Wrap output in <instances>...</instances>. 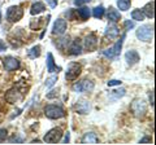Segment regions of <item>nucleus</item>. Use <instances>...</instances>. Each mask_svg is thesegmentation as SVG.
Instances as JSON below:
<instances>
[{
	"label": "nucleus",
	"instance_id": "nucleus-1",
	"mask_svg": "<svg viewBox=\"0 0 156 145\" xmlns=\"http://www.w3.org/2000/svg\"><path fill=\"white\" fill-rule=\"evenodd\" d=\"M130 112L135 115L136 118H142L144 117L146 112H147V104L142 99H135L130 105Z\"/></svg>",
	"mask_w": 156,
	"mask_h": 145
},
{
	"label": "nucleus",
	"instance_id": "nucleus-2",
	"mask_svg": "<svg viewBox=\"0 0 156 145\" xmlns=\"http://www.w3.org/2000/svg\"><path fill=\"white\" fill-rule=\"evenodd\" d=\"M125 38H126V35H125V34H122V36L120 38V40H117V43L113 47L108 48V49L101 51V55L105 56L107 59H116V57L120 55V52H121V48H122V46H124Z\"/></svg>",
	"mask_w": 156,
	"mask_h": 145
},
{
	"label": "nucleus",
	"instance_id": "nucleus-3",
	"mask_svg": "<svg viewBox=\"0 0 156 145\" xmlns=\"http://www.w3.org/2000/svg\"><path fill=\"white\" fill-rule=\"evenodd\" d=\"M44 115L50 119H60L65 117V110L57 105H47L44 108Z\"/></svg>",
	"mask_w": 156,
	"mask_h": 145
},
{
	"label": "nucleus",
	"instance_id": "nucleus-4",
	"mask_svg": "<svg viewBox=\"0 0 156 145\" xmlns=\"http://www.w3.org/2000/svg\"><path fill=\"white\" fill-rule=\"evenodd\" d=\"M136 38L142 42H151L154 38V26L152 25H142L136 30Z\"/></svg>",
	"mask_w": 156,
	"mask_h": 145
},
{
	"label": "nucleus",
	"instance_id": "nucleus-5",
	"mask_svg": "<svg viewBox=\"0 0 156 145\" xmlns=\"http://www.w3.org/2000/svg\"><path fill=\"white\" fill-rule=\"evenodd\" d=\"M23 16V9L20 5H12L7 9L5 17L9 22H18Z\"/></svg>",
	"mask_w": 156,
	"mask_h": 145
},
{
	"label": "nucleus",
	"instance_id": "nucleus-6",
	"mask_svg": "<svg viewBox=\"0 0 156 145\" xmlns=\"http://www.w3.org/2000/svg\"><path fill=\"white\" fill-rule=\"evenodd\" d=\"M61 137H62V130L60 127H55V128L50 130V131L44 135L43 141L47 144H56L60 141Z\"/></svg>",
	"mask_w": 156,
	"mask_h": 145
},
{
	"label": "nucleus",
	"instance_id": "nucleus-7",
	"mask_svg": "<svg viewBox=\"0 0 156 145\" xmlns=\"http://www.w3.org/2000/svg\"><path fill=\"white\" fill-rule=\"evenodd\" d=\"M94 82L90 80V79H83L81 82H77V83L73 86V91L78 93H83V92H91L94 89Z\"/></svg>",
	"mask_w": 156,
	"mask_h": 145
},
{
	"label": "nucleus",
	"instance_id": "nucleus-8",
	"mask_svg": "<svg viewBox=\"0 0 156 145\" xmlns=\"http://www.w3.org/2000/svg\"><path fill=\"white\" fill-rule=\"evenodd\" d=\"M81 71H82L81 65L78 62H72V64H69V66H68V69L65 71V78L68 80H76L80 76Z\"/></svg>",
	"mask_w": 156,
	"mask_h": 145
},
{
	"label": "nucleus",
	"instance_id": "nucleus-9",
	"mask_svg": "<svg viewBox=\"0 0 156 145\" xmlns=\"http://www.w3.org/2000/svg\"><path fill=\"white\" fill-rule=\"evenodd\" d=\"M73 109L76 110V113L81 114V115H85V114H89L90 113L91 104L89 103V101H86V100H80V101H77V103L74 104Z\"/></svg>",
	"mask_w": 156,
	"mask_h": 145
},
{
	"label": "nucleus",
	"instance_id": "nucleus-10",
	"mask_svg": "<svg viewBox=\"0 0 156 145\" xmlns=\"http://www.w3.org/2000/svg\"><path fill=\"white\" fill-rule=\"evenodd\" d=\"M22 99V92H20L17 88H11L5 93V100L8 104H16Z\"/></svg>",
	"mask_w": 156,
	"mask_h": 145
},
{
	"label": "nucleus",
	"instance_id": "nucleus-11",
	"mask_svg": "<svg viewBox=\"0 0 156 145\" xmlns=\"http://www.w3.org/2000/svg\"><path fill=\"white\" fill-rule=\"evenodd\" d=\"M3 64H4V67H5L7 71H14L20 67V61L12 56L5 57V59L3 60Z\"/></svg>",
	"mask_w": 156,
	"mask_h": 145
},
{
	"label": "nucleus",
	"instance_id": "nucleus-12",
	"mask_svg": "<svg viewBox=\"0 0 156 145\" xmlns=\"http://www.w3.org/2000/svg\"><path fill=\"white\" fill-rule=\"evenodd\" d=\"M66 31V21L62 20V18H58V20L55 21L52 27V32L55 35H64Z\"/></svg>",
	"mask_w": 156,
	"mask_h": 145
},
{
	"label": "nucleus",
	"instance_id": "nucleus-13",
	"mask_svg": "<svg viewBox=\"0 0 156 145\" xmlns=\"http://www.w3.org/2000/svg\"><path fill=\"white\" fill-rule=\"evenodd\" d=\"M96 46H98V38L95 34H89L85 39V48L89 52H92L96 49Z\"/></svg>",
	"mask_w": 156,
	"mask_h": 145
},
{
	"label": "nucleus",
	"instance_id": "nucleus-14",
	"mask_svg": "<svg viewBox=\"0 0 156 145\" xmlns=\"http://www.w3.org/2000/svg\"><path fill=\"white\" fill-rule=\"evenodd\" d=\"M104 35H105L107 38H109V39H115V38H117V36L120 35V29L117 27L116 22H111L109 25L107 26Z\"/></svg>",
	"mask_w": 156,
	"mask_h": 145
},
{
	"label": "nucleus",
	"instance_id": "nucleus-15",
	"mask_svg": "<svg viewBox=\"0 0 156 145\" xmlns=\"http://www.w3.org/2000/svg\"><path fill=\"white\" fill-rule=\"evenodd\" d=\"M82 40L80 39V38H76L74 40H73L72 43V46L69 48V53L72 56H78V55H81L82 53Z\"/></svg>",
	"mask_w": 156,
	"mask_h": 145
},
{
	"label": "nucleus",
	"instance_id": "nucleus-16",
	"mask_svg": "<svg viewBox=\"0 0 156 145\" xmlns=\"http://www.w3.org/2000/svg\"><path fill=\"white\" fill-rule=\"evenodd\" d=\"M125 60H126V62H128V65L133 66L139 61V53L136 51H134V49L128 51L125 53Z\"/></svg>",
	"mask_w": 156,
	"mask_h": 145
},
{
	"label": "nucleus",
	"instance_id": "nucleus-17",
	"mask_svg": "<svg viewBox=\"0 0 156 145\" xmlns=\"http://www.w3.org/2000/svg\"><path fill=\"white\" fill-rule=\"evenodd\" d=\"M99 143V137L96 136V133L94 132H87L83 135V137H82V144H98Z\"/></svg>",
	"mask_w": 156,
	"mask_h": 145
},
{
	"label": "nucleus",
	"instance_id": "nucleus-18",
	"mask_svg": "<svg viewBox=\"0 0 156 145\" xmlns=\"http://www.w3.org/2000/svg\"><path fill=\"white\" fill-rule=\"evenodd\" d=\"M58 70H60V67L56 66L55 60H53V55L52 53H48L47 55V71L48 72H55V71L58 72Z\"/></svg>",
	"mask_w": 156,
	"mask_h": 145
},
{
	"label": "nucleus",
	"instance_id": "nucleus-19",
	"mask_svg": "<svg viewBox=\"0 0 156 145\" xmlns=\"http://www.w3.org/2000/svg\"><path fill=\"white\" fill-rule=\"evenodd\" d=\"M46 11V7H44V4L41 3V2H37V3H34L33 5H31V9H30V13L33 14V16H37V14H41Z\"/></svg>",
	"mask_w": 156,
	"mask_h": 145
},
{
	"label": "nucleus",
	"instance_id": "nucleus-20",
	"mask_svg": "<svg viewBox=\"0 0 156 145\" xmlns=\"http://www.w3.org/2000/svg\"><path fill=\"white\" fill-rule=\"evenodd\" d=\"M154 8H155V4H154V2H151V3L146 4V5L143 7L142 12H143V14H144L146 17H148V18H154V16H155V13H154Z\"/></svg>",
	"mask_w": 156,
	"mask_h": 145
},
{
	"label": "nucleus",
	"instance_id": "nucleus-21",
	"mask_svg": "<svg viewBox=\"0 0 156 145\" xmlns=\"http://www.w3.org/2000/svg\"><path fill=\"white\" fill-rule=\"evenodd\" d=\"M108 20L111 21V22H117V21H120L121 20V14H120V12L117 11V9H115V8H109L108 9Z\"/></svg>",
	"mask_w": 156,
	"mask_h": 145
},
{
	"label": "nucleus",
	"instance_id": "nucleus-22",
	"mask_svg": "<svg viewBox=\"0 0 156 145\" xmlns=\"http://www.w3.org/2000/svg\"><path fill=\"white\" fill-rule=\"evenodd\" d=\"M77 14L81 17V20H89L90 16H91V12H90V9L87 8V7H82V8H78L77 9Z\"/></svg>",
	"mask_w": 156,
	"mask_h": 145
},
{
	"label": "nucleus",
	"instance_id": "nucleus-23",
	"mask_svg": "<svg viewBox=\"0 0 156 145\" xmlns=\"http://www.w3.org/2000/svg\"><path fill=\"white\" fill-rule=\"evenodd\" d=\"M104 13H105V9L103 5H99V7H95L94 9H92V16H94L95 18H103L104 16Z\"/></svg>",
	"mask_w": 156,
	"mask_h": 145
},
{
	"label": "nucleus",
	"instance_id": "nucleus-24",
	"mask_svg": "<svg viewBox=\"0 0 156 145\" xmlns=\"http://www.w3.org/2000/svg\"><path fill=\"white\" fill-rule=\"evenodd\" d=\"M130 4H131L130 0H117V7H119L120 11H124V12L129 11Z\"/></svg>",
	"mask_w": 156,
	"mask_h": 145
},
{
	"label": "nucleus",
	"instance_id": "nucleus-25",
	"mask_svg": "<svg viewBox=\"0 0 156 145\" xmlns=\"http://www.w3.org/2000/svg\"><path fill=\"white\" fill-rule=\"evenodd\" d=\"M41 56V46H34L30 51H29V57L30 59H37V57Z\"/></svg>",
	"mask_w": 156,
	"mask_h": 145
},
{
	"label": "nucleus",
	"instance_id": "nucleus-26",
	"mask_svg": "<svg viewBox=\"0 0 156 145\" xmlns=\"http://www.w3.org/2000/svg\"><path fill=\"white\" fill-rule=\"evenodd\" d=\"M131 18L135 21H143L144 20V14L140 9H135V11L131 12Z\"/></svg>",
	"mask_w": 156,
	"mask_h": 145
},
{
	"label": "nucleus",
	"instance_id": "nucleus-27",
	"mask_svg": "<svg viewBox=\"0 0 156 145\" xmlns=\"http://www.w3.org/2000/svg\"><path fill=\"white\" fill-rule=\"evenodd\" d=\"M69 40H70V38H69V36H65V38H62V39L58 40V42L56 43V46L60 48V49H66L68 44H69Z\"/></svg>",
	"mask_w": 156,
	"mask_h": 145
},
{
	"label": "nucleus",
	"instance_id": "nucleus-28",
	"mask_svg": "<svg viewBox=\"0 0 156 145\" xmlns=\"http://www.w3.org/2000/svg\"><path fill=\"white\" fill-rule=\"evenodd\" d=\"M56 82H57V75H52L50 79L46 80V87H47V88H51V87L55 84Z\"/></svg>",
	"mask_w": 156,
	"mask_h": 145
},
{
	"label": "nucleus",
	"instance_id": "nucleus-29",
	"mask_svg": "<svg viewBox=\"0 0 156 145\" xmlns=\"http://www.w3.org/2000/svg\"><path fill=\"white\" fill-rule=\"evenodd\" d=\"M7 136H8V131H7V130L5 128H0V144L5 141Z\"/></svg>",
	"mask_w": 156,
	"mask_h": 145
},
{
	"label": "nucleus",
	"instance_id": "nucleus-30",
	"mask_svg": "<svg viewBox=\"0 0 156 145\" xmlns=\"http://www.w3.org/2000/svg\"><path fill=\"white\" fill-rule=\"evenodd\" d=\"M125 92H126V91H125L124 88H121V89H116V91H113V93H112V95H113L116 99H119V97H122V96L125 95Z\"/></svg>",
	"mask_w": 156,
	"mask_h": 145
},
{
	"label": "nucleus",
	"instance_id": "nucleus-31",
	"mask_svg": "<svg viewBox=\"0 0 156 145\" xmlns=\"http://www.w3.org/2000/svg\"><path fill=\"white\" fill-rule=\"evenodd\" d=\"M66 17H68V20H72V21H74V20H77V16L74 14V11L73 9H70V11H68L66 13Z\"/></svg>",
	"mask_w": 156,
	"mask_h": 145
},
{
	"label": "nucleus",
	"instance_id": "nucleus-32",
	"mask_svg": "<svg viewBox=\"0 0 156 145\" xmlns=\"http://www.w3.org/2000/svg\"><path fill=\"white\" fill-rule=\"evenodd\" d=\"M152 143V137L151 136H144L143 139L139 140V144H151Z\"/></svg>",
	"mask_w": 156,
	"mask_h": 145
},
{
	"label": "nucleus",
	"instance_id": "nucleus-33",
	"mask_svg": "<svg viewBox=\"0 0 156 145\" xmlns=\"http://www.w3.org/2000/svg\"><path fill=\"white\" fill-rule=\"evenodd\" d=\"M22 141H23V139H22V137L16 136V135H14L13 137L9 139V143H22Z\"/></svg>",
	"mask_w": 156,
	"mask_h": 145
},
{
	"label": "nucleus",
	"instance_id": "nucleus-34",
	"mask_svg": "<svg viewBox=\"0 0 156 145\" xmlns=\"http://www.w3.org/2000/svg\"><path fill=\"white\" fill-rule=\"evenodd\" d=\"M121 83H122V82H121V80L112 79V80H109V82H108V86H109V87H113V86H120Z\"/></svg>",
	"mask_w": 156,
	"mask_h": 145
},
{
	"label": "nucleus",
	"instance_id": "nucleus-35",
	"mask_svg": "<svg viewBox=\"0 0 156 145\" xmlns=\"http://www.w3.org/2000/svg\"><path fill=\"white\" fill-rule=\"evenodd\" d=\"M47 2V4L50 5L51 8H55V7H57V0H46Z\"/></svg>",
	"mask_w": 156,
	"mask_h": 145
},
{
	"label": "nucleus",
	"instance_id": "nucleus-36",
	"mask_svg": "<svg viewBox=\"0 0 156 145\" xmlns=\"http://www.w3.org/2000/svg\"><path fill=\"white\" fill-rule=\"evenodd\" d=\"M89 2H90V0H74L73 3H74L76 5L80 7V5H82V4H86V3H89Z\"/></svg>",
	"mask_w": 156,
	"mask_h": 145
},
{
	"label": "nucleus",
	"instance_id": "nucleus-37",
	"mask_svg": "<svg viewBox=\"0 0 156 145\" xmlns=\"http://www.w3.org/2000/svg\"><path fill=\"white\" fill-rule=\"evenodd\" d=\"M125 27L128 29V30L133 29V27H134V22H131V21H125Z\"/></svg>",
	"mask_w": 156,
	"mask_h": 145
},
{
	"label": "nucleus",
	"instance_id": "nucleus-38",
	"mask_svg": "<svg viewBox=\"0 0 156 145\" xmlns=\"http://www.w3.org/2000/svg\"><path fill=\"white\" fill-rule=\"evenodd\" d=\"M56 96H57V91H52L51 93L47 95V99H53V97H56Z\"/></svg>",
	"mask_w": 156,
	"mask_h": 145
},
{
	"label": "nucleus",
	"instance_id": "nucleus-39",
	"mask_svg": "<svg viewBox=\"0 0 156 145\" xmlns=\"http://www.w3.org/2000/svg\"><path fill=\"white\" fill-rule=\"evenodd\" d=\"M5 49H7V46H5V43H4L3 40H0V52L5 51Z\"/></svg>",
	"mask_w": 156,
	"mask_h": 145
},
{
	"label": "nucleus",
	"instance_id": "nucleus-40",
	"mask_svg": "<svg viewBox=\"0 0 156 145\" xmlns=\"http://www.w3.org/2000/svg\"><path fill=\"white\" fill-rule=\"evenodd\" d=\"M148 96H150V103H151V106H154V91H151Z\"/></svg>",
	"mask_w": 156,
	"mask_h": 145
},
{
	"label": "nucleus",
	"instance_id": "nucleus-41",
	"mask_svg": "<svg viewBox=\"0 0 156 145\" xmlns=\"http://www.w3.org/2000/svg\"><path fill=\"white\" fill-rule=\"evenodd\" d=\"M69 140H70V133H69V132H66L65 139H64V144H68V143H69Z\"/></svg>",
	"mask_w": 156,
	"mask_h": 145
},
{
	"label": "nucleus",
	"instance_id": "nucleus-42",
	"mask_svg": "<svg viewBox=\"0 0 156 145\" xmlns=\"http://www.w3.org/2000/svg\"><path fill=\"white\" fill-rule=\"evenodd\" d=\"M0 22H2V12H0Z\"/></svg>",
	"mask_w": 156,
	"mask_h": 145
}]
</instances>
